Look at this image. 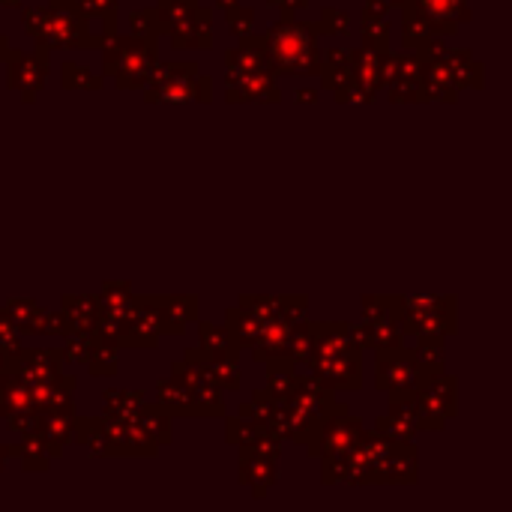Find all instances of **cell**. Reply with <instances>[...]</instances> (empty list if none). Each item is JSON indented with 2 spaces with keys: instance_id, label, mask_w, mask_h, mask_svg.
Masks as SVG:
<instances>
[{
  "instance_id": "603a6c76",
  "label": "cell",
  "mask_w": 512,
  "mask_h": 512,
  "mask_svg": "<svg viewBox=\"0 0 512 512\" xmlns=\"http://www.w3.org/2000/svg\"><path fill=\"white\" fill-rule=\"evenodd\" d=\"M261 324H264V318L249 312V309H243V306H234V309L225 312V327L231 330V336L237 339L240 348H252L255 345V339L261 333Z\"/></svg>"
},
{
  "instance_id": "5bb4252c",
  "label": "cell",
  "mask_w": 512,
  "mask_h": 512,
  "mask_svg": "<svg viewBox=\"0 0 512 512\" xmlns=\"http://www.w3.org/2000/svg\"><path fill=\"white\" fill-rule=\"evenodd\" d=\"M417 474H420L417 450L411 447V441H390L378 483L381 486H390V483L393 486H408V483H417Z\"/></svg>"
},
{
  "instance_id": "83f0119b",
  "label": "cell",
  "mask_w": 512,
  "mask_h": 512,
  "mask_svg": "<svg viewBox=\"0 0 512 512\" xmlns=\"http://www.w3.org/2000/svg\"><path fill=\"white\" fill-rule=\"evenodd\" d=\"M225 21H228L231 33H234V36L240 39V36L252 33V24H255V12H252V6H240V3H234V6H228V9H225Z\"/></svg>"
},
{
  "instance_id": "8992f818",
  "label": "cell",
  "mask_w": 512,
  "mask_h": 512,
  "mask_svg": "<svg viewBox=\"0 0 512 512\" xmlns=\"http://www.w3.org/2000/svg\"><path fill=\"white\" fill-rule=\"evenodd\" d=\"M399 324L417 339H447L456 330V297H408L399 306Z\"/></svg>"
},
{
  "instance_id": "836d02e7",
  "label": "cell",
  "mask_w": 512,
  "mask_h": 512,
  "mask_svg": "<svg viewBox=\"0 0 512 512\" xmlns=\"http://www.w3.org/2000/svg\"><path fill=\"white\" fill-rule=\"evenodd\" d=\"M3 372H6V360L0 357V375H3Z\"/></svg>"
},
{
  "instance_id": "52a82bcc",
  "label": "cell",
  "mask_w": 512,
  "mask_h": 512,
  "mask_svg": "<svg viewBox=\"0 0 512 512\" xmlns=\"http://www.w3.org/2000/svg\"><path fill=\"white\" fill-rule=\"evenodd\" d=\"M432 378L414 354V348L396 345V348H381L378 351V369H375V387L387 390L390 396L402 393H417L423 381Z\"/></svg>"
},
{
  "instance_id": "f546056e",
  "label": "cell",
  "mask_w": 512,
  "mask_h": 512,
  "mask_svg": "<svg viewBox=\"0 0 512 512\" xmlns=\"http://www.w3.org/2000/svg\"><path fill=\"white\" fill-rule=\"evenodd\" d=\"M294 99L297 102H312V99H318V90H297Z\"/></svg>"
},
{
  "instance_id": "7402d4cb",
  "label": "cell",
  "mask_w": 512,
  "mask_h": 512,
  "mask_svg": "<svg viewBox=\"0 0 512 512\" xmlns=\"http://www.w3.org/2000/svg\"><path fill=\"white\" fill-rule=\"evenodd\" d=\"M63 318L69 324V333H93L99 324L96 297H66L63 300Z\"/></svg>"
},
{
  "instance_id": "ba28073f",
  "label": "cell",
  "mask_w": 512,
  "mask_h": 512,
  "mask_svg": "<svg viewBox=\"0 0 512 512\" xmlns=\"http://www.w3.org/2000/svg\"><path fill=\"white\" fill-rule=\"evenodd\" d=\"M282 438L273 432H261L255 441L243 444L240 453V483L255 489V498H264V492L276 483V462H279Z\"/></svg>"
},
{
  "instance_id": "ac0fdd59",
  "label": "cell",
  "mask_w": 512,
  "mask_h": 512,
  "mask_svg": "<svg viewBox=\"0 0 512 512\" xmlns=\"http://www.w3.org/2000/svg\"><path fill=\"white\" fill-rule=\"evenodd\" d=\"M36 411L30 387L24 378H18L15 372H3L0 375V417L9 420L15 414H30Z\"/></svg>"
},
{
  "instance_id": "8fae6325",
  "label": "cell",
  "mask_w": 512,
  "mask_h": 512,
  "mask_svg": "<svg viewBox=\"0 0 512 512\" xmlns=\"http://www.w3.org/2000/svg\"><path fill=\"white\" fill-rule=\"evenodd\" d=\"M198 9H201V0H159L156 3L159 33H168L174 48H189V33H192Z\"/></svg>"
},
{
  "instance_id": "5b68a950",
  "label": "cell",
  "mask_w": 512,
  "mask_h": 512,
  "mask_svg": "<svg viewBox=\"0 0 512 512\" xmlns=\"http://www.w3.org/2000/svg\"><path fill=\"white\" fill-rule=\"evenodd\" d=\"M147 90L144 99L147 102H210L213 90H210V78L198 72L195 63H153L150 78H147Z\"/></svg>"
},
{
  "instance_id": "e0dca14e",
  "label": "cell",
  "mask_w": 512,
  "mask_h": 512,
  "mask_svg": "<svg viewBox=\"0 0 512 512\" xmlns=\"http://www.w3.org/2000/svg\"><path fill=\"white\" fill-rule=\"evenodd\" d=\"M159 318V330L162 333H183L186 321L195 318L198 300L195 297H162V300H150Z\"/></svg>"
},
{
  "instance_id": "cb8c5ba5",
  "label": "cell",
  "mask_w": 512,
  "mask_h": 512,
  "mask_svg": "<svg viewBox=\"0 0 512 512\" xmlns=\"http://www.w3.org/2000/svg\"><path fill=\"white\" fill-rule=\"evenodd\" d=\"M63 87H66V90H78V87H84V90H99V87H102V78H99L96 72H90L87 66H78V63L66 60V63H63Z\"/></svg>"
},
{
  "instance_id": "484cf974",
  "label": "cell",
  "mask_w": 512,
  "mask_h": 512,
  "mask_svg": "<svg viewBox=\"0 0 512 512\" xmlns=\"http://www.w3.org/2000/svg\"><path fill=\"white\" fill-rule=\"evenodd\" d=\"M321 36H348L351 33V15L345 9H324L318 18Z\"/></svg>"
},
{
  "instance_id": "d4e9b609",
  "label": "cell",
  "mask_w": 512,
  "mask_h": 512,
  "mask_svg": "<svg viewBox=\"0 0 512 512\" xmlns=\"http://www.w3.org/2000/svg\"><path fill=\"white\" fill-rule=\"evenodd\" d=\"M87 18H99L108 36L117 33V0H78Z\"/></svg>"
},
{
  "instance_id": "6da1fadb",
  "label": "cell",
  "mask_w": 512,
  "mask_h": 512,
  "mask_svg": "<svg viewBox=\"0 0 512 512\" xmlns=\"http://www.w3.org/2000/svg\"><path fill=\"white\" fill-rule=\"evenodd\" d=\"M345 324H312V351L306 357L312 378L327 390H360L363 387V357Z\"/></svg>"
},
{
  "instance_id": "e575fe53",
  "label": "cell",
  "mask_w": 512,
  "mask_h": 512,
  "mask_svg": "<svg viewBox=\"0 0 512 512\" xmlns=\"http://www.w3.org/2000/svg\"><path fill=\"white\" fill-rule=\"evenodd\" d=\"M387 3H390V6H402L405 0H387Z\"/></svg>"
},
{
  "instance_id": "ffe728a7",
  "label": "cell",
  "mask_w": 512,
  "mask_h": 512,
  "mask_svg": "<svg viewBox=\"0 0 512 512\" xmlns=\"http://www.w3.org/2000/svg\"><path fill=\"white\" fill-rule=\"evenodd\" d=\"M420 9L438 21L441 33L444 36H453L459 30V21H468L471 12H468V0H417Z\"/></svg>"
},
{
  "instance_id": "1f68e13d",
  "label": "cell",
  "mask_w": 512,
  "mask_h": 512,
  "mask_svg": "<svg viewBox=\"0 0 512 512\" xmlns=\"http://www.w3.org/2000/svg\"><path fill=\"white\" fill-rule=\"evenodd\" d=\"M216 3H219V6H222V9H228V6H234V3H237V0H216Z\"/></svg>"
},
{
  "instance_id": "30bf717a",
  "label": "cell",
  "mask_w": 512,
  "mask_h": 512,
  "mask_svg": "<svg viewBox=\"0 0 512 512\" xmlns=\"http://www.w3.org/2000/svg\"><path fill=\"white\" fill-rule=\"evenodd\" d=\"M48 75V48H36L33 54L9 48L6 51V84L24 96V102L36 99L39 87L45 84Z\"/></svg>"
},
{
  "instance_id": "9c48e42d",
  "label": "cell",
  "mask_w": 512,
  "mask_h": 512,
  "mask_svg": "<svg viewBox=\"0 0 512 512\" xmlns=\"http://www.w3.org/2000/svg\"><path fill=\"white\" fill-rule=\"evenodd\" d=\"M186 396H189V405H192V417H222L225 414V402L219 396V387L213 384V378L207 375L204 366L192 363V360H180L174 363V375Z\"/></svg>"
},
{
  "instance_id": "277c9868",
  "label": "cell",
  "mask_w": 512,
  "mask_h": 512,
  "mask_svg": "<svg viewBox=\"0 0 512 512\" xmlns=\"http://www.w3.org/2000/svg\"><path fill=\"white\" fill-rule=\"evenodd\" d=\"M42 48H96L102 36L90 33V18L78 0H48L39 33L33 36Z\"/></svg>"
},
{
  "instance_id": "4fadbf2b",
  "label": "cell",
  "mask_w": 512,
  "mask_h": 512,
  "mask_svg": "<svg viewBox=\"0 0 512 512\" xmlns=\"http://www.w3.org/2000/svg\"><path fill=\"white\" fill-rule=\"evenodd\" d=\"M228 102H279V84H276V72H246V75H228Z\"/></svg>"
},
{
  "instance_id": "7a4b0ae2",
  "label": "cell",
  "mask_w": 512,
  "mask_h": 512,
  "mask_svg": "<svg viewBox=\"0 0 512 512\" xmlns=\"http://www.w3.org/2000/svg\"><path fill=\"white\" fill-rule=\"evenodd\" d=\"M318 21H297L294 12L282 9V18L264 33L267 60L276 75H318L321 51H318Z\"/></svg>"
},
{
  "instance_id": "9a60e30c",
  "label": "cell",
  "mask_w": 512,
  "mask_h": 512,
  "mask_svg": "<svg viewBox=\"0 0 512 512\" xmlns=\"http://www.w3.org/2000/svg\"><path fill=\"white\" fill-rule=\"evenodd\" d=\"M225 66L228 75H246V72H267L270 60H267V45L264 36H240V42L234 48H228L225 54Z\"/></svg>"
},
{
  "instance_id": "44dd1931",
  "label": "cell",
  "mask_w": 512,
  "mask_h": 512,
  "mask_svg": "<svg viewBox=\"0 0 512 512\" xmlns=\"http://www.w3.org/2000/svg\"><path fill=\"white\" fill-rule=\"evenodd\" d=\"M198 333H201V354H204L207 360H237L240 345H237V339L231 336L228 327L201 324Z\"/></svg>"
},
{
  "instance_id": "f1b7e54d",
  "label": "cell",
  "mask_w": 512,
  "mask_h": 512,
  "mask_svg": "<svg viewBox=\"0 0 512 512\" xmlns=\"http://www.w3.org/2000/svg\"><path fill=\"white\" fill-rule=\"evenodd\" d=\"M129 24H132V33L135 36H147V39H156L159 36V21H156V9H138L129 15Z\"/></svg>"
},
{
  "instance_id": "7c38bea8",
  "label": "cell",
  "mask_w": 512,
  "mask_h": 512,
  "mask_svg": "<svg viewBox=\"0 0 512 512\" xmlns=\"http://www.w3.org/2000/svg\"><path fill=\"white\" fill-rule=\"evenodd\" d=\"M399 9H402V42H405V48H408V51L423 54L435 39H441V36H444V33H441V27H438V21H435V18H429V15L420 9V3H417V0H405Z\"/></svg>"
},
{
  "instance_id": "2e32d148",
  "label": "cell",
  "mask_w": 512,
  "mask_h": 512,
  "mask_svg": "<svg viewBox=\"0 0 512 512\" xmlns=\"http://www.w3.org/2000/svg\"><path fill=\"white\" fill-rule=\"evenodd\" d=\"M60 450L63 447L51 444L39 429H33V432L24 435V441L18 447H12V456L21 459L24 471H48V465L60 456Z\"/></svg>"
},
{
  "instance_id": "d6a6232c",
  "label": "cell",
  "mask_w": 512,
  "mask_h": 512,
  "mask_svg": "<svg viewBox=\"0 0 512 512\" xmlns=\"http://www.w3.org/2000/svg\"><path fill=\"white\" fill-rule=\"evenodd\" d=\"M0 3H3V6H18L21 0H0Z\"/></svg>"
},
{
  "instance_id": "4dcf8cb0",
  "label": "cell",
  "mask_w": 512,
  "mask_h": 512,
  "mask_svg": "<svg viewBox=\"0 0 512 512\" xmlns=\"http://www.w3.org/2000/svg\"><path fill=\"white\" fill-rule=\"evenodd\" d=\"M6 51H9V42H6V39L0 36V57H6Z\"/></svg>"
},
{
  "instance_id": "d6986e66",
  "label": "cell",
  "mask_w": 512,
  "mask_h": 512,
  "mask_svg": "<svg viewBox=\"0 0 512 512\" xmlns=\"http://www.w3.org/2000/svg\"><path fill=\"white\" fill-rule=\"evenodd\" d=\"M384 57L387 54H378L372 48H354L351 51V78L363 90L375 93L384 84Z\"/></svg>"
},
{
  "instance_id": "3957f363",
  "label": "cell",
  "mask_w": 512,
  "mask_h": 512,
  "mask_svg": "<svg viewBox=\"0 0 512 512\" xmlns=\"http://www.w3.org/2000/svg\"><path fill=\"white\" fill-rule=\"evenodd\" d=\"M105 75L117 81L120 90L144 87L156 63V39L147 36H108L105 42Z\"/></svg>"
},
{
  "instance_id": "4316f807",
  "label": "cell",
  "mask_w": 512,
  "mask_h": 512,
  "mask_svg": "<svg viewBox=\"0 0 512 512\" xmlns=\"http://www.w3.org/2000/svg\"><path fill=\"white\" fill-rule=\"evenodd\" d=\"M210 45H213V12L201 6L189 33V48H210Z\"/></svg>"
}]
</instances>
